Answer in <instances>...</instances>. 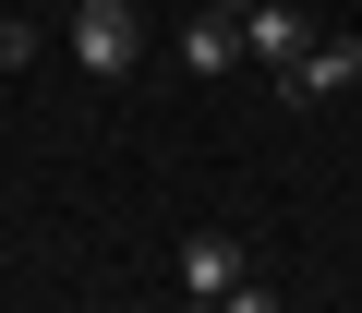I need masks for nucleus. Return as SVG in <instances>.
<instances>
[{"mask_svg": "<svg viewBox=\"0 0 362 313\" xmlns=\"http://www.w3.org/2000/svg\"><path fill=\"white\" fill-rule=\"evenodd\" d=\"M181 73H206V85H218V73H242V37H230L218 13H194V25H181Z\"/></svg>", "mask_w": 362, "mask_h": 313, "instance_id": "nucleus-5", "label": "nucleus"}, {"mask_svg": "<svg viewBox=\"0 0 362 313\" xmlns=\"http://www.w3.org/2000/svg\"><path fill=\"white\" fill-rule=\"evenodd\" d=\"M133 61H145V13H133V0H85V13H73V73L121 85Z\"/></svg>", "mask_w": 362, "mask_h": 313, "instance_id": "nucleus-1", "label": "nucleus"}, {"mask_svg": "<svg viewBox=\"0 0 362 313\" xmlns=\"http://www.w3.org/2000/svg\"><path fill=\"white\" fill-rule=\"evenodd\" d=\"M350 85H362V37H314V49L278 73V97H290V109H326V97H350Z\"/></svg>", "mask_w": 362, "mask_h": 313, "instance_id": "nucleus-3", "label": "nucleus"}, {"mask_svg": "<svg viewBox=\"0 0 362 313\" xmlns=\"http://www.w3.org/2000/svg\"><path fill=\"white\" fill-rule=\"evenodd\" d=\"M254 277V253L230 241V229H194V241H181V301H218V289H242Z\"/></svg>", "mask_w": 362, "mask_h": 313, "instance_id": "nucleus-4", "label": "nucleus"}, {"mask_svg": "<svg viewBox=\"0 0 362 313\" xmlns=\"http://www.w3.org/2000/svg\"><path fill=\"white\" fill-rule=\"evenodd\" d=\"M242 61H266V73H290L302 49H314V0H242Z\"/></svg>", "mask_w": 362, "mask_h": 313, "instance_id": "nucleus-2", "label": "nucleus"}, {"mask_svg": "<svg viewBox=\"0 0 362 313\" xmlns=\"http://www.w3.org/2000/svg\"><path fill=\"white\" fill-rule=\"evenodd\" d=\"M37 61V25H0V73H25Z\"/></svg>", "mask_w": 362, "mask_h": 313, "instance_id": "nucleus-6", "label": "nucleus"}]
</instances>
